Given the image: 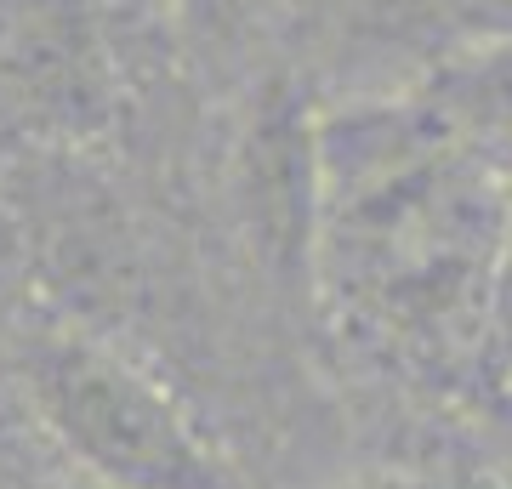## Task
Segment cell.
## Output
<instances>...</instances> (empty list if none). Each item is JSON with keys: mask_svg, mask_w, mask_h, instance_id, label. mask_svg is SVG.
I'll return each mask as SVG.
<instances>
[{"mask_svg": "<svg viewBox=\"0 0 512 489\" xmlns=\"http://www.w3.org/2000/svg\"><path fill=\"white\" fill-rule=\"evenodd\" d=\"M313 279L342 325L410 353L490 336L507 177L416 91L313 120Z\"/></svg>", "mask_w": 512, "mask_h": 489, "instance_id": "cell-1", "label": "cell"}, {"mask_svg": "<svg viewBox=\"0 0 512 489\" xmlns=\"http://www.w3.org/2000/svg\"><path fill=\"white\" fill-rule=\"evenodd\" d=\"M353 35L416 57V69L427 74L450 52L507 40L512 0H353Z\"/></svg>", "mask_w": 512, "mask_h": 489, "instance_id": "cell-2", "label": "cell"}, {"mask_svg": "<svg viewBox=\"0 0 512 489\" xmlns=\"http://www.w3.org/2000/svg\"><path fill=\"white\" fill-rule=\"evenodd\" d=\"M427 109L484 154H512V35L439 57L410 80Z\"/></svg>", "mask_w": 512, "mask_h": 489, "instance_id": "cell-3", "label": "cell"}, {"mask_svg": "<svg viewBox=\"0 0 512 489\" xmlns=\"http://www.w3.org/2000/svg\"><path fill=\"white\" fill-rule=\"evenodd\" d=\"M0 489H92V484H80V478H69L57 461H46V455L18 433V421L0 410Z\"/></svg>", "mask_w": 512, "mask_h": 489, "instance_id": "cell-4", "label": "cell"}, {"mask_svg": "<svg viewBox=\"0 0 512 489\" xmlns=\"http://www.w3.org/2000/svg\"><path fill=\"white\" fill-rule=\"evenodd\" d=\"M319 489H501V484L484 478V472H450V467H359Z\"/></svg>", "mask_w": 512, "mask_h": 489, "instance_id": "cell-5", "label": "cell"}, {"mask_svg": "<svg viewBox=\"0 0 512 489\" xmlns=\"http://www.w3.org/2000/svg\"><path fill=\"white\" fill-rule=\"evenodd\" d=\"M507 177V222H501V268H495V313H490V336L501 353H512V171Z\"/></svg>", "mask_w": 512, "mask_h": 489, "instance_id": "cell-6", "label": "cell"}]
</instances>
